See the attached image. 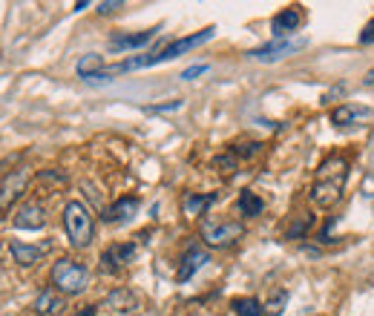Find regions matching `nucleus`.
I'll use <instances>...</instances> for the list:
<instances>
[{"label":"nucleus","mask_w":374,"mask_h":316,"mask_svg":"<svg viewBox=\"0 0 374 316\" xmlns=\"http://www.w3.org/2000/svg\"><path fill=\"white\" fill-rule=\"evenodd\" d=\"M346 178H349V161L343 156H331L320 164L314 185H311V201L317 207H334L346 190Z\"/></svg>","instance_id":"nucleus-1"},{"label":"nucleus","mask_w":374,"mask_h":316,"mask_svg":"<svg viewBox=\"0 0 374 316\" xmlns=\"http://www.w3.org/2000/svg\"><path fill=\"white\" fill-rule=\"evenodd\" d=\"M49 282L61 296H78L90 288V270L75 259H58L49 270Z\"/></svg>","instance_id":"nucleus-2"},{"label":"nucleus","mask_w":374,"mask_h":316,"mask_svg":"<svg viewBox=\"0 0 374 316\" xmlns=\"http://www.w3.org/2000/svg\"><path fill=\"white\" fill-rule=\"evenodd\" d=\"M64 230L72 247H90L95 239V221L84 201H69L64 207Z\"/></svg>","instance_id":"nucleus-3"},{"label":"nucleus","mask_w":374,"mask_h":316,"mask_svg":"<svg viewBox=\"0 0 374 316\" xmlns=\"http://www.w3.org/2000/svg\"><path fill=\"white\" fill-rule=\"evenodd\" d=\"M245 236V224L239 221H204L201 224V242L207 247H230Z\"/></svg>","instance_id":"nucleus-4"},{"label":"nucleus","mask_w":374,"mask_h":316,"mask_svg":"<svg viewBox=\"0 0 374 316\" xmlns=\"http://www.w3.org/2000/svg\"><path fill=\"white\" fill-rule=\"evenodd\" d=\"M29 182H32V172L26 167L12 170V172H6L4 178H0V216H6L21 201V196L29 187Z\"/></svg>","instance_id":"nucleus-5"},{"label":"nucleus","mask_w":374,"mask_h":316,"mask_svg":"<svg viewBox=\"0 0 374 316\" xmlns=\"http://www.w3.org/2000/svg\"><path fill=\"white\" fill-rule=\"evenodd\" d=\"M305 47H308V37H282V40L265 43V47H259V49H251V52H247V58L274 64V61H282V58L294 55V52H300V49H305Z\"/></svg>","instance_id":"nucleus-6"},{"label":"nucleus","mask_w":374,"mask_h":316,"mask_svg":"<svg viewBox=\"0 0 374 316\" xmlns=\"http://www.w3.org/2000/svg\"><path fill=\"white\" fill-rule=\"evenodd\" d=\"M214 26H207V29H201V32H196V35H187V37H179V40H173V43H168L164 49H158V64H164V61H176V58H182V55H187L190 49H196V47H201V43H207L214 37Z\"/></svg>","instance_id":"nucleus-7"},{"label":"nucleus","mask_w":374,"mask_h":316,"mask_svg":"<svg viewBox=\"0 0 374 316\" xmlns=\"http://www.w3.org/2000/svg\"><path fill=\"white\" fill-rule=\"evenodd\" d=\"M136 259V245L127 242V245H110L104 253H101V270L104 274H121L124 267Z\"/></svg>","instance_id":"nucleus-8"},{"label":"nucleus","mask_w":374,"mask_h":316,"mask_svg":"<svg viewBox=\"0 0 374 316\" xmlns=\"http://www.w3.org/2000/svg\"><path fill=\"white\" fill-rule=\"evenodd\" d=\"M12 224H15L18 230H44V224H47V210H44V204H37V201L21 204V210L15 213Z\"/></svg>","instance_id":"nucleus-9"},{"label":"nucleus","mask_w":374,"mask_h":316,"mask_svg":"<svg viewBox=\"0 0 374 316\" xmlns=\"http://www.w3.org/2000/svg\"><path fill=\"white\" fill-rule=\"evenodd\" d=\"M98 308H104V310H110V313H115V316H124V313H136V310H139V299H136V293L127 291V288H115V291L107 293V299H104Z\"/></svg>","instance_id":"nucleus-10"},{"label":"nucleus","mask_w":374,"mask_h":316,"mask_svg":"<svg viewBox=\"0 0 374 316\" xmlns=\"http://www.w3.org/2000/svg\"><path fill=\"white\" fill-rule=\"evenodd\" d=\"M207 250H199V247H190L185 256H182V262H179V270H176V282H190L199 270L207 264Z\"/></svg>","instance_id":"nucleus-11"},{"label":"nucleus","mask_w":374,"mask_h":316,"mask_svg":"<svg viewBox=\"0 0 374 316\" xmlns=\"http://www.w3.org/2000/svg\"><path fill=\"white\" fill-rule=\"evenodd\" d=\"M300 23H303V12H300L297 6H288V9H282L279 15H274L271 32L276 35V40H282V37H288L291 32H297Z\"/></svg>","instance_id":"nucleus-12"},{"label":"nucleus","mask_w":374,"mask_h":316,"mask_svg":"<svg viewBox=\"0 0 374 316\" xmlns=\"http://www.w3.org/2000/svg\"><path fill=\"white\" fill-rule=\"evenodd\" d=\"M139 207H141V201L136 199V196H127V199H118L115 204H110L107 210H104V221L107 224H118V221H130L136 213H139Z\"/></svg>","instance_id":"nucleus-13"},{"label":"nucleus","mask_w":374,"mask_h":316,"mask_svg":"<svg viewBox=\"0 0 374 316\" xmlns=\"http://www.w3.org/2000/svg\"><path fill=\"white\" fill-rule=\"evenodd\" d=\"M32 308H35V313H40V316H58V313L64 310V296H61L55 288H47V291H40V293L35 296Z\"/></svg>","instance_id":"nucleus-14"},{"label":"nucleus","mask_w":374,"mask_h":316,"mask_svg":"<svg viewBox=\"0 0 374 316\" xmlns=\"http://www.w3.org/2000/svg\"><path fill=\"white\" fill-rule=\"evenodd\" d=\"M216 201V193H185L182 199V213L187 218H199L207 213V207H211Z\"/></svg>","instance_id":"nucleus-15"},{"label":"nucleus","mask_w":374,"mask_h":316,"mask_svg":"<svg viewBox=\"0 0 374 316\" xmlns=\"http://www.w3.org/2000/svg\"><path fill=\"white\" fill-rule=\"evenodd\" d=\"M153 37H156V29H144V32H136V35H112L110 47L115 52H121V49H141Z\"/></svg>","instance_id":"nucleus-16"},{"label":"nucleus","mask_w":374,"mask_h":316,"mask_svg":"<svg viewBox=\"0 0 374 316\" xmlns=\"http://www.w3.org/2000/svg\"><path fill=\"white\" fill-rule=\"evenodd\" d=\"M9 250H12V256H15V262H18L21 267H32V264H37L40 259H44V253H47V247L23 245V242H9Z\"/></svg>","instance_id":"nucleus-17"},{"label":"nucleus","mask_w":374,"mask_h":316,"mask_svg":"<svg viewBox=\"0 0 374 316\" xmlns=\"http://www.w3.org/2000/svg\"><path fill=\"white\" fill-rule=\"evenodd\" d=\"M236 210H239L245 218H257V216H262L265 201H262L254 190H242V193H239V201H236Z\"/></svg>","instance_id":"nucleus-18"},{"label":"nucleus","mask_w":374,"mask_h":316,"mask_svg":"<svg viewBox=\"0 0 374 316\" xmlns=\"http://www.w3.org/2000/svg\"><path fill=\"white\" fill-rule=\"evenodd\" d=\"M366 115H371V110H368V107L343 104V107H337L334 112H331V121H334L337 127H349V124H354L357 118H366Z\"/></svg>","instance_id":"nucleus-19"},{"label":"nucleus","mask_w":374,"mask_h":316,"mask_svg":"<svg viewBox=\"0 0 374 316\" xmlns=\"http://www.w3.org/2000/svg\"><path fill=\"white\" fill-rule=\"evenodd\" d=\"M78 75L84 78V81H93L95 75H101V69H104V58L101 55H95V52H90V55H84L78 61Z\"/></svg>","instance_id":"nucleus-20"},{"label":"nucleus","mask_w":374,"mask_h":316,"mask_svg":"<svg viewBox=\"0 0 374 316\" xmlns=\"http://www.w3.org/2000/svg\"><path fill=\"white\" fill-rule=\"evenodd\" d=\"M230 308H233V313H236V316H265V305H262L259 299H254V296L233 299V302H230Z\"/></svg>","instance_id":"nucleus-21"},{"label":"nucleus","mask_w":374,"mask_h":316,"mask_svg":"<svg viewBox=\"0 0 374 316\" xmlns=\"http://www.w3.org/2000/svg\"><path fill=\"white\" fill-rule=\"evenodd\" d=\"M285 302H288V293H285V291H276V293L268 299L265 313H268V316H279V313H282V308H285Z\"/></svg>","instance_id":"nucleus-22"},{"label":"nucleus","mask_w":374,"mask_h":316,"mask_svg":"<svg viewBox=\"0 0 374 316\" xmlns=\"http://www.w3.org/2000/svg\"><path fill=\"white\" fill-rule=\"evenodd\" d=\"M214 167H219V172H233L236 170V156H219L214 161Z\"/></svg>","instance_id":"nucleus-23"},{"label":"nucleus","mask_w":374,"mask_h":316,"mask_svg":"<svg viewBox=\"0 0 374 316\" xmlns=\"http://www.w3.org/2000/svg\"><path fill=\"white\" fill-rule=\"evenodd\" d=\"M204 72H207V64H196V66H187L179 78H182V81H193V78H199V75H204Z\"/></svg>","instance_id":"nucleus-24"},{"label":"nucleus","mask_w":374,"mask_h":316,"mask_svg":"<svg viewBox=\"0 0 374 316\" xmlns=\"http://www.w3.org/2000/svg\"><path fill=\"white\" fill-rule=\"evenodd\" d=\"M360 43H363V47L374 43V21H368V23L363 26V32H360Z\"/></svg>","instance_id":"nucleus-25"},{"label":"nucleus","mask_w":374,"mask_h":316,"mask_svg":"<svg viewBox=\"0 0 374 316\" xmlns=\"http://www.w3.org/2000/svg\"><path fill=\"white\" fill-rule=\"evenodd\" d=\"M308 224H311V218H305V221H297L294 228L288 230V239H300V236L305 233V228H308Z\"/></svg>","instance_id":"nucleus-26"},{"label":"nucleus","mask_w":374,"mask_h":316,"mask_svg":"<svg viewBox=\"0 0 374 316\" xmlns=\"http://www.w3.org/2000/svg\"><path fill=\"white\" fill-rule=\"evenodd\" d=\"M124 4H121V0H107V4H98V12L101 15H112L115 9H121Z\"/></svg>","instance_id":"nucleus-27"},{"label":"nucleus","mask_w":374,"mask_h":316,"mask_svg":"<svg viewBox=\"0 0 374 316\" xmlns=\"http://www.w3.org/2000/svg\"><path fill=\"white\" fill-rule=\"evenodd\" d=\"M182 101H170V104H156V107H147V112H170V110H179Z\"/></svg>","instance_id":"nucleus-28"},{"label":"nucleus","mask_w":374,"mask_h":316,"mask_svg":"<svg viewBox=\"0 0 374 316\" xmlns=\"http://www.w3.org/2000/svg\"><path fill=\"white\" fill-rule=\"evenodd\" d=\"M259 153V144H242V150H233V156H245V158H251Z\"/></svg>","instance_id":"nucleus-29"},{"label":"nucleus","mask_w":374,"mask_h":316,"mask_svg":"<svg viewBox=\"0 0 374 316\" xmlns=\"http://www.w3.org/2000/svg\"><path fill=\"white\" fill-rule=\"evenodd\" d=\"M95 313H98V308H95V305H90V308H84V310H81L78 316H95Z\"/></svg>","instance_id":"nucleus-30"},{"label":"nucleus","mask_w":374,"mask_h":316,"mask_svg":"<svg viewBox=\"0 0 374 316\" xmlns=\"http://www.w3.org/2000/svg\"><path fill=\"white\" fill-rule=\"evenodd\" d=\"M366 83H374V69L368 72V78H366Z\"/></svg>","instance_id":"nucleus-31"}]
</instances>
